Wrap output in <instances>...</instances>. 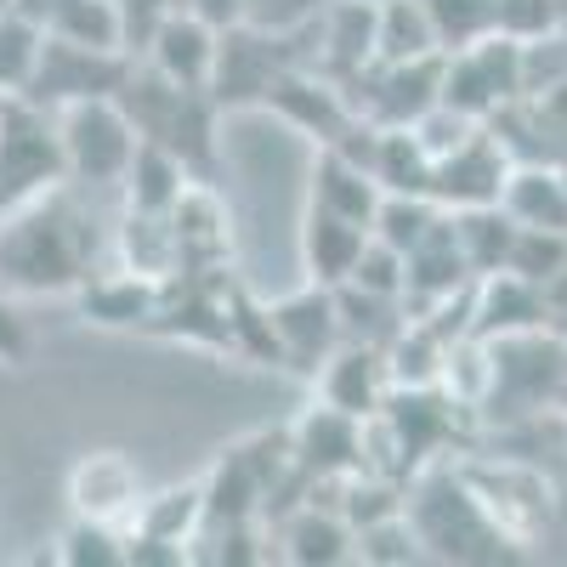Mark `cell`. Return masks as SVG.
I'll list each match as a JSON object with an SVG mask.
<instances>
[{
    "mask_svg": "<svg viewBox=\"0 0 567 567\" xmlns=\"http://www.w3.org/2000/svg\"><path fill=\"white\" fill-rule=\"evenodd\" d=\"M103 250L97 216L80 205L74 182H58L52 194L0 216V296H74Z\"/></svg>",
    "mask_w": 567,
    "mask_h": 567,
    "instance_id": "obj_1",
    "label": "cell"
},
{
    "mask_svg": "<svg viewBox=\"0 0 567 567\" xmlns=\"http://www.w3.org/2000/svg\"><path fill=\"white\" fill-rule=\"evenodd\" d=\"M403 516L420 534V550L432 561H460V567H494V561H523L488 516L477 511L471 488L460 483V465L454 454L449 460H432L409 477V494H403Z\"/></svg>",
    "mask_w": 567,
    "mask_h": 567,
    "instance_id": "obj_2",
    "label": "cell"
},
{
    "mask_svg": "<svg viewBox=\"0 0 567 567\" xmlns=\"http://www.w3.org/2000/svg\"><path fill=\"white\" fill-rule=\"evenodd\" d=\"M494 381L477 409V425H528V420H567V329H523L494 336Z\"/></svg>",
    "mask_w": 567,
    "mask_h": 567,
    "instance_id": "obj_3",
    "label": "cell"
},
{
    "mask_svg": "<svg viewBox=\"0 0 567 567\" xmlns=\"http://www.w3.org/2000/svg\"><path fill=\"white\" fill-rule=\"evenodd\" d=\"M454 465H460V483L471 488V499H477V511L523 556L550 545L561 499H556V483L545 477V465L523 454H477V449H465Z\"/></svg>",
    "mask_w": 567,
    "mask_h": 567,
    "instance_id": "obj_4",
    "label": "cell"
},
{
    "mask_svg": "<svg viewBox=\"0 0 567 567\" xmlns=\"http://www.w3.org/2000/svg\"><path fill=\"white\" fill-rule=\"evenodd\" d=\"M114 97L131 114L136 136L171 148L187 171L210 182V171H216V97L210 91L176 85V80H165L154 69H131Z\"/></svg>",
    "mask_w": 567,
    "mask_h": 567,
    "instance_id": "obj_5",
    "label": "cell"
},
{
    "mask_svg": "<svg viewBox=\"0 0 567 567\" xmlns=\"http://www.w3.org/2000/svg\"><path fill=\"white\" fill-rule=\"evenodd\" d=\"M58 182H69V165H63L52 109H40L29 97H7L0 103V216L52 194Z\"/></svg>",
    "mask_w": 567,
    "mask_h": 567,
    "instance_id": "obj_6",
    "label": "cell"
},
{
    "mask_svg": "<svg viewBox=\"0 0 567 567\" xmlns=\"http://www.w3.org/2000/svg\"><path fill=\"white\" fill-rule=\"evenodd\" d=\"M58 120V142H63V165L74 187H120L125 165L136 154V125L120 109V97H80L52 109Z\"/></svg>",
    "mask_w": 567,
    "mask_h": 567,
    "instance_id": "obj_7",
    "label": "cell"
},
{
    "mask_svg": "<svg viewBox=\"0 0 567 567\" xmlns=\"http://www.w3.org/2000/svg\"><path fill=\"white\" fill-rule=\"evenodd\" d=\"M516 97H523V40L483 34V40L460 45V52H443V97L437 103H449L471 120H488Z\"/></svg>",
    "mask_w": 567,
    "mask_h": 567,
    "instance_id": "obj_8",
    "label": "cell"
},
{
    "mask_svg": "<svg viewBox=\"0 0 567 567\" xmlns=\"http://www.w3.org/2000/svg\"><path fill=\"white\" fill-rule=\"evenodd\" d=\"M267 318H272V336H278V363L307 374V381L323 369V358L347 341L341 307H336V284H318V278L307 284V290H296V296H278L267 307Z\"/></svg>",
    "mask_w": 567,
    "mask_h": 567,
    "instance_id": "obj_9",
    "label": "cell"
},
{
    "mask_svg": "<svg viewBox=\"0 0 567 567\" xmlns=\"http://www.w3.org/2000/svg\"><path fill=\"white\" fill-rule=\"evenodd\" d=\"M125 74H131L125 52H91V45L45 34L40 69H34L23 97L40 103V109H63V103H80V97H114Z\"/></svg>",
    "mask_w": 567,
    "mask_h": 567,
    "instance_id": "obj_10",
    "label": "cell"
},
{
    "mask_svg": "<svg viewBox=\"0 0 567 567\" xmlns=\"http://www.w3.org/2000/svg\"><path fill=\"white\" fill-rule=\"evenodd\" d=\"M296 58L284 52V34H267V29H221V45H216V74H210V97L216 109H250V103H267L272 80L290 69Z\"/></svg>",
    "mask_w": 567,
    "mask_h": 567,
    "instance_id": "obj_11",
    "label": "cell"
},
{
    "mask_svg": "<svg viewBox=\"0 0 567 567\" xmlns=\"http://www.w3.org/2000/svg\"><path fill=\"white\" fill-rule=\"evenodd\" d=\"M511 165H516V159L505 154V142H499L488 125H477L454 154L432 159V199H437L443 210L499 205V187H505Z\"/></svg>",
    "mask_w": 567,
    "mask_h": 567,
    "instance_id": "obj_12",
    "label": "cell"
},
{
    "mask_svg": "<svg viewBox=\"0 0 567 567\" xmlns=\"http://www.w3.org/2000/svg\"><path fill=\"white\" fill-rule=\"evenodd\" d=\"M142 494H148V483H142L136 460L120 454V449H97V454H85V460L69 471V505H74V516L109 523V528H120V534L136 523Z\"/></svg>",
    "mask_w": 567,
    "mask_h": 567,
    "instance_id": "obj_13",
    "label": "cell"
},
{
    "mask_svg": "<svg viewBox=\"0 0 567 567\" xmlns=\"http://www.w3.org/2000/svg\"><path fill=\"white\" fill-rule=\"evenodd\" d=\"M318 386V403L341 409L352 420H369L381 414L386 392H392V369H386V347L374 341H341L336 352L323 358V369L312 374Z\"/></svg>",
    "mask_w": 567,
    "mask_h": 567,
    "instance_id": "obj_14",
    "label": "cell"
},
{
    "mask_svg": "<svg viewBox=\"0 0 567 567\" xmlns=\"http://www.w3.org/2000/svg\"><path fill=\"white\" fill-rule=\"evenodd\" d=\"M261 109H272L278 120H290V125H301L307 136H318L323 148L329 142H341L347 136V125L358 120V109L347 103V91L329 80V74H318V69H301V63H290L278 80H272V91H267V103Z\"/></svg>",
    "mask_w": 567,
    "mask_h": 567,
    "instance_id": "obj_15",
    "label": "cell"
},
{
    "mask_svg": "<svg viewBox=\"0 0 567 567\" xmlns=\"http://www.w3.org/2000/svg\"><path fill=\"white\" fill-rule=\"evenodd\" d=\"M216 45H221V29H210L205 18H194L187 7H171L159 12V23L148 29L142 52H148V69L176 80V85H194V91H210V74H216Z\"/></svg>",
    "mask_w": 567,
    "mask_h": 567,
    "instance_id": "obj_16",
    "label": "cell"
},
{
    "mask_svg": "<svg viewBox=\"0 0 567 567\" xmlns=\"http://www.w3.org/2000/svg\"><path fill=\"white\" fill-rule=\"evenodd\" d=\"M272 556L296 567H341V561H358V534L329 499H301L278 516Z\"/></svg>",
    "mask_w": 567,
    "mask_h": 567,
    "instance_id": "obj_17",
    "label": "cell"
},
{
    "mask_svg": "<svg viewBox=\"0 0 567 567\" xmlns=\"http://www.w3.org/2000/svg\"><path fill=\"white\" fill-rule=\"evenodd\" d=\"M556 318V296L516 272H483L471 278V336H523V329H545Z\"/></svg>",
    "mask_w": 567,
    "mask_h": 567,
    "instance_id": "obj_18",
    "label": "cell"
},
{
    "mask_svg": "<svg viewBox=\"0 0 567 567\" xmlns=\"http://www.w3.org/2000/svg\"><path fill=\"white\" fill-rule=\"evenodd\" d=\"M290 449H296V465H301L307 483H318V477H347V471L363 465V420L329 409V403H312V409L290 425Z\"/></svg>",
    "mask_w": 567,
    "mask_h": 567,
    "instance_id": "obj_19",
    "label": "cell"
},
{
    "mask_svg": "<svg viewBox=\"0 0 567 567\" xmlns=\"http://www.w3.org/2000/svg\"><path fill=\"white\" fill-rule=\"evenodd\" d=\"M74 296H80L85 323H97V329H148L165 296V278H142L131 267H114V272L97 267Z\"/></svg>",
    "mask_w": 567,
    "mask_h": 567,
    "instance_id": "obj_20",
    "label": "cell"
},
{
    "mask_svg": "<svg viewBox=\"0 0 567 567\" xmlns=\"http://www.w3.org/2000/svg\"><path fill=\"white\" fill-rule=\"evenodd\" d=\"M171 233H176V261L182 267H221L227 261V245H233V227H227V210L216 199V187L205 176H194L182 187V199L171 205ZM176 267V272H182Z\"/></svg>",
    "mask_w": 567,
    "mask_h": 567,
    "instance_id": "obj_21",
    "label": "cell"
},
{
    "mask_svg": "<svg viewBox=\"0 0 567 567\" xmlns=\"http://www.w3.org/2000/svg\"><path fill=\"white\" fill-rule=\"evenodd\" d=\"M374 12H381V0H329L318 12V63L336 85L358 80L374 63Z\"/></svg>",
    "mask_w": 567,
    "mask_h": 567,
    "instance_id": "obj_22",
    "label": "cell"
},
{
    "mask_svg": "<svg viewBox=\"0 0 567 567\" xmlns=\"http://www.w3.org/2000/svg\"><path fill=\"white\" fill-rule=\"evenodd\" d=\"M499 210L516 227L567 233V171L550 165V159H516L505 187H499Z\"/></svg>",
    "mask_w": 567,
    "mask_h": 567,
    "instance_id": "obj_23",
    "label": "cell"
},
{
    "mask_svg": "<svg viewBox=\"0 0 567 567\" xmlns=\"http://www.w3.org/2000/svg\"><path fill=\"white\" fill-rule=\"evenodd\" d=\"M312 205L369 227L374 205H381V182L369 176V165H358L352 154H341L336 142H329V148L312 159Z\"/></svg>",
    "mask_w": 567,
    "mask_h": 567,
    "instance_id": "obj_24",
    "label": "cell"
},
{
    "mask_svg": "<svg viewBox=\"0 0 567 567\" xmlns=\"http://www.w3.org/2000/svg\"><path fill=\"white\" fill-rule=\"evenodd\" d=\"M194 182V171H187L171 148H159V142L142 136L136 142V154L125 165V182H120V194L131 210H154V216H171V205L182 199V187Z\"/></svg>",
    "mask_w": 567,
    "mask_h": 567,
    "instance_id": "obj_25",
    "label": "cell"
},
{
    "mask_svg": "<svg viewBox=\"0 0 567 567\" xmlns=\"http://www.w3.org/2000/svg\"><path fill=\"white\" fill-rule=\"evenodd\" d=\"M363 239H369V227H358V221H347V216H336V210L307 205V221H301V256H307V272H312L318 284H341V278L352 272Z\"/></svg>",
    "mask_w": 567,
    "mask_h": 567,
    "instance_id": "obj_26",
    "label": "cell"
},
{
    "mask_svg": "<svg viewBox=\"0 0 567 567\" xmlns=\"http://www.w3.org/2000/svg\"><path fill=\"white\" fill-rule=\"evenodd\" d=\"M114 256L120 267L142 272V278H171L182 261H176V233H171V216H154V210H120L114 221Z\"/></svg>",
    "mask_w": 567,
    "mask_h": 567,
    "instance_id": "obj_27",
    "label": "cell"
},
{
    "mask_svg": "<svg viewBox=\"0 0 567 567\" xmlns=\"http://www.w3.org/2000/svg\"><path fill=\"white\" fill-rule=\"evenodd\" d=\"M369 176L381 182V194H425L432 199V154L414 142L409 125H374Z\"/></svg>",
    "mask_w": 567,
    "mask_h": 567,
    "instance_id": "obj_28",
    "label": "cell"
},
{
    "mask_svg": "<svg viewBox=\"0 0 567 567\" xmlns=\"http://www.w3.org/2000/svg\"><path fill=\"white\" fill-rule=\"evenodd\" d=\"M432 52H443V45L420 0H381V12H374V63H409Z\"/></svg>",
    "mask_w": 567,
    "mask_h": 567,
    "instance_id": "obj_29",
    "label": "cell"
},
{
    "mask_svg": "<svg viewBox=\"0 0 567 567\" xmlns=\"http://www.w3.org/2000/svg\"><path fill=\"white\" fill-rule=\"evenodd\" d=\"M454 216V239L471 272H505V256L516 245V221L499 205H471V210H449Z\"/></svg>",
    "mask_w": 567,
    "mask_h": 567,
    "instance_id": "obj_30",
    "label": "cell"
},
{
    "mask_svg": "<svg viewBox=\"0 0 567 567\" xmlns=\"http://www.w3.org/2000/svg\"><path fill=\"white\" fill-rule=\"evenodd\" d=\"M45 34L91 45V52H125L131 58V40H125V12L120 0H63L45 23Z\"/></svg>",
    "mask_w": 567,
    "mask_h": 567,
    "instance_id": "obj_31",
    "label": "cell"
},
{
    "mask_svg": "<svg viewBox=\"0 0 567 567\" xmlns=\"http://www.w3.org/2000/svg\"><path fill=\"white\" fill-rule=\"evenodd\" d=\"M199 523H205V488H199V483H182V488L142 494V505H136V523H131V528H142V534H159V539H176V545L194 550ZM187 561H194V556H187Z\"/></svg>",
    "mask_w": 567,
    "mask_h": 567,
    "instance_id": "obj_32",
    "label": "cell"
},
{
    "mask_svg": "<svg viewBox=\"0 0 567 567\" xmlns=\"http://www.w3.org/2000/svg\"><path fill=\"white\" fill-rule=\"evenodd\" d=\"M488 381H494V352H488V341H483V336H471V329L449 336L437 386H443L454 403H465V409H483V398H488Z\"/></svg>",
    "mask_w": 567,
    "mask_h": 567,
    "instance_id": "obj_33",
    "label": "cell"
},
{
    "mask_svg": "<svg viewBox=\"0 0 567 567\" xmlns=\"http://www.w3.org/2000/svg\"><path fill=\"white\" fill-rule=\"evenodd\" d=\"M40 45L45 29L23 18L18 7H0V97H23L34 69H40Z\"/></svg>",
    "mask_w": 567,
    "mask_h": 567,
    "instance_id": "obj_34",
    "label": "cell"
},
{
    "mask_svg": "<svg viewBox=\"0 0 567 567\" xmlns=\"http://www.w3.org/2000/svg\"><path fill=\"white\" fill-rule=\"evenodd\" d=\"M505 272L539 284V290H561L567 284V233H550V227H516V245L505 256Z\"/></svg>",
    "mask_w": 567,
    "mask_h": 567,
    "instance_id": "obj_35",
    "label": "cell"
},
{
    "mask_svg": "<svg viewBox=\"0 0 567 567\" xmlns=\"http://www.w3.org/2000/svg\"><path fill=\"white\" fill-rule=\"evenodd\" d=\"M437 216H443V205L425 199V194H381V205H374V216H369V239H381V245L409 256Z\"/></svg>",
    "mask_w": 567,
    "mask_h": 567,
    "instance_id": "obj_36",
    "label": "cell"
},
{
    "mask_svg": "<svg viewBox=\"0 0 567 567\" xmlns=\"http://www.w3.org/2000/svg\"><path fill=\"white\" fill-rule=\"evenodd\" d=\"M336 307H341L347 341H374V347H386L398 329L409 323V318H403V301L369 296V290H358V284H336Z\"/></svg>",
    "mask_w": 567,
    "mask_h": 567,
    "instance_id": "obj_37",
    "label": "cell"
},
{
    "mask_svg": "<svg viewBox=\"0 0 567 567\" xmlns=\"http://www.w3.org/2000/svg\"><path fill=\"white\" fill-rule=\"evenodd\" d=\"M52 556L63 567H125V534L109 523H91V516H74Z\"/></svg>",
    "mask_w": 567,
    "mask_h": 567,
    "instance_id": "obj_38",
    "label": "cell"
},
{
    "mask_svg": "<svg viewBox=\"0 0 567 567\" xmlns=\"http://www.w3.org/2000/svg\"><path fill=\"white\" fill-rule=\"evenodd\" d=\"M420 7L432 18L443 52H460V45L494 34V0H420Z\"/></svg>",
    "mask_w": 567,
    "mask_h": 567,
    "instance_id": "obj_39",
    "label": "cell"
},
{
    "mask_svg": "<svg viewBox=\"0 0 567 567\" xmlns=\"http://www.w3.org/2000/svg\"><path fill=\"white\" fill-rule=\"evenodd\" d=\"M358 561H369V567H409V561H425L414 523L398 511V516H386V523L358 528Z\"/></svg>",
    "mask_w": 567,
    "mask_h": 567,
    "instance_id": "obj_40",
    "label": "cell"
},
{
    "mask_svg": "<svg viewBox=\"0 0 567 567\" xmlns=\"http://www.w3.org/2000/svg\"><path fill=\"white\" fill-rule=\"evenodd\" d=\"M403 278H409L403 250H392V245H381V239H363V250H358V261H352V272H347L341 284H358V290H369V296L403 301Z\"/></svg>",
    "mask_w": 567,
    "mask_h": 567,
    "instance_id": "obj_41",
    "label": "cell"
},
{
    "mask_svg": "<svg viewBox=\"0 0 567 567\" xmlns=\"http://www.w3.org/2000/svg\"><path fill=\"white\" fill-rule=\"evenodd\" d=\"M561 80H567V34L550 29L539 40H523V97H545Z\"/></svg>",
    "mask_w": 567,
    "mask_h": 567,
    "instance_id": "obj_42",
    "label": "cell"
},
{
    "mask_svg": "<svg viewBox=\"0 0 567 567\" xmlns=\"http://www.w3.org/2000/svg\"><path fill=\"white\" fill-rule=\"evenodd\" d=\"M477 125H483V120H471V114H460V109H449V103H432L420 120H409L414 142H420V148L432 154V159L454 154V148H460V142H465L471 131H477Z\"/></svg>",
    "mask_w": 567,
    "mask_h": 567,
    "instance_id": "obj_43",
    "label": "cell"
},
{
    "mask_svg": "<svg viewBox=\"0 0 567 567\" xmlns=\"http://www.w3.org/2000/svg\"><path fill=\"white\" fill-rule=\"evenodd\" d=\"M239 7H245V23L250 29L296 34V29H312V18L329 7V0H239Z\"/></svg>",
    "mask_w": 567,
    "mask_h": 567,
    "instance_id": "obj_44",
    "label": "cell"
},
{
    "mask_svg": "<svg viewBox=\"0 0 567 567\" xmlns=\"http://www.w3.org/2000/svg\"><path fill=\"white\" fill-rule=\"evenodd\" d=\"M556 29V0H494V34L539 40Z\"/></svg>",
    "mask_w": 567,
    "mask_h": 567,
    "instance_id": "obj_45",
    "label": "cell"
},
{
    "mask_svg": "<svg viewBox=\"0 0 567 567\" xmlns=\"http://www.w3.org/2000/svg\"><path fill=\"white\" fill-rule=\"evenodd\" d=\"M176 0H120V12H125V40H131V52L142 40H148V29L159 23V12H171Z\"/></svg>",
    "mask_w": 567,
    "mask_h": 567,
    "instance_id": "obj_46",
    "label": "cell"
},
{
    "mask_svg": "<svg viewBox=\"0 0 567 567\" xmlns=\"http://www.w3.org/2000/svg\"><path fill=\"white\" fill-rule=\"evenodd\" d=\"M176 7H187L194 18H205L210 29H239V23H245L239 0H176Z\"/></svg>",
    "mask_w": 567,
    "mask_h": 567,
    "instance_id": "obj_47",
    "label": "cell"
},
{
    "mask_svg": "<svg viewBox=\"0 0 567 567\" xmlns=\"http://www.w3.org/2000/svg\"><path fill=\"white\" fill-rule=\"evenodd\" d=\"M23 352H29V341H23V323L12 318L7 296H0V363H23Z\"/></svg>",
    "mask_w": 567,
    "mask_h": 567,
    "instance_id": "obj_48",
    "label": "cell"
},
{
    "mask_svg": "<svg viewBox=\"0 0 567 567\" xmlns=\"http://www.w3.org/2000/svg\"><path fill=\"white\" fill-rule=\"evenodd\" d=\"M534 103H539V114H545L550 125H561V131H567V80H561V85H550L545 97H534Z\"/></svg>",
    "mask_w": 567,
    "mask_h": 567,
    "instance_id": "obj_49",
    "label": "cell"
},
{
    "mask_svg": "<svg viewBox=\"0 0 567 567\" xmlns=\"http://www.w3.org/2000/svg\"><path fill=\"white\" fill-rule=\"evenodd\" d=\"M0 7H12V0H0Z\"/></svg>",
    "mask_w": 567,
    "mask_h": 567,
    "instance_id": "obj_50",
    "label": "cell"
},
{
    "mask_svg": "<svg viewBox=\"0 0 567 567\" xmlns=\"http://www.w3.org/2000/svg\"><path fill=\"white\" fill-rule=\"evenodd\" d=\"M561 171H567V165H561Z\"/></svg>",
    "mask_w": 567,
    "mask_h": 567,
    "instance_id": "obj_51",
    "label": "cell"
}]
</instances>
